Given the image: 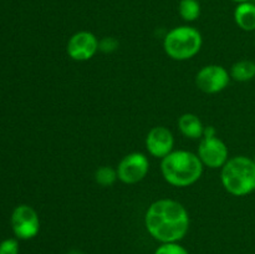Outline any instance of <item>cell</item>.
I'll return each mask as SVG.
<instances>
[{
	"label": "cell",
	"instance_id": "6da1fadb",
	"mask_svg": "<svg viewBox=\"0 0 255 254\" xmlns=\"http://www.w3.org/2000/svg\"><path fill=\"white\" fill-rule=\"evenodd\" d=\"M147 232L161 243H177L189 228V216L183 204L173 199H158L144 216Z\"/></svg>",
	"mask_w": 255,
	"mask_h": 254
},
{
	"label": "cell",
	"instance_id": "7a4b0ae2",
	"mask_svg": "<svg viewBox=\"0 0 255 254\" xmlns=\"http://www.w3.org/2000/svg\"><path fill=\"white\" fill-rule=\"evenodd\" d=\"M161 171L163 178L172 186L188 187L201 178L203 163L198 154L178 149L162 158Z\"/></svg>",
	"mask_w": 255,
	"mask_h": 254
},
{
	"label": "cell",
	"instance_id": "3957f363",
	"mask_svg": "<svg viewBox=\"0 0 255 254\" xmlns=\"http://www.w3.org/2000/svg\"><path fill=\"white\" fill-rule=\"evenodd\" d=\"M221 181L224 189L236 197L255 191V162L247 156L229 158L222 167Z\"/></svg>",
	"mask_w": 255,
	"mask_h": 254
},
{
	"label": "cell",
	"instance_id": "277c9868",
	"mask_svg": "<svg viewBox=\"0 0 255 254\" xmlns=\"http://www.w3.org/2000/svg\"><path fill=\"white\" fill-rule=\"evenodd\" d=\"M203 39L201 32L192 26L172 29L163 40V49L171 59L183 61L196 56L201 50Z\"/></svg>",
	"mask_w": 255,
	"mask_h": 254
},
{
	"label": "cell",
	"instance_id": "5b68a950",
	"mask_svg": "<svg viewBox=\"0 0 255 254\" xmlns=\"http://www.w3.org/2000/svg\"><path fill=\"white\" fill-rule=\"evenodd\" d=\"M228 154V147L217 137L216 128L213 126L206 127L198 147V157L203 166L209 168H222L229 159Z\"/></svg>",
	"mask_w": 255,
	"mask_h": 254
},
{
	"label": "cell",
	"instance_id": "8992f818",
	"mask_svg": "<svg viewBox=\"0 0 255 254\" xmlns=\"http://www.w3.org/2000/svg\"><path fill=\"white\" fill-rule=\"evenodd\" d=\"M149 169V161L146 154L141 152H132L120 161L117 166V176L126 184H134L141 182L147 176Z\"/></svg>",
	"mask_w": 255,
	"mask_h": 254
},
{
	"label": "cell",
	"instance_id": "52a82bcc",
	"mask_svg": "<svg viewBox=\"0 0 255 254\" xmlns=\"http://www.w3.org/2000/svg\"><path fill=\"white\" fill-rule=\"evenodd\" d=\"M11 227L17 238H34L40 229V221L36 211L27 204L17 206L11 214Z\"/></svg>",
	"mask_w": 255,
	"mask_h": 254
},
{
	"label": "cell",
	"instance_id": "ba28073f",
	"mask_svg": "<svg viewBox=\"0 0 255 254\" xmlns=\"http://www.w3.org/2000/svg\"><path fill=\"white\" fill-rule=\"evenodd\" d=\"M231 74L221 65H207L196 76V85L206 94H218L228 86Z\"/></svg>",
	"mask_w": 255,
	"mask_h": 254
},
{
	"label": "cell",
	"instance_id": "9c48e42d",
	"mask_svg": "<svg viewBox=\"0 0 255 254\" xmlns=\"http://www.w3.org/2000/svg\"><path fill=\"white\" fill-rule=\"evenodd\" d=\"M99 50V40L92 32L79 31L67 42V55L75 61H86L94 57Z\"/></svg>",
	"mask_w": 255,
	"mask_h": 254
},
{
	"label": "cell",
	"instance_id": "30bf717a",
	"mask_svg": "<svg viewBox=\"0 0 255 254\" xmlns=\"http://www.w3.org/2000/svg\"><path fill=\"white\" fill-rule=\"evenodd\" d=\"M174 138L172 132L164 126H156L146 137V147L149 153L157 158H164L173 151Z\"/></svg>",
	"mask_w": 255,
	"mask_h": 254
},
{
	"label": "cell",
	"instance_id": "8fae6325",
	"mask_svg": "<svg viewBox=\"0 0 255 254\" xmlns=\"http://www.w3.org/2000/svg\"><path fill=\"white\" fill-rule=\"evenodd\" d=\"M178 128L182 134L188 138H202L206 127L202 124L201 119L194 114H183L178 119Z\"/></svg>",
	"mask_w": 255,
	"mask_h": 254
},
{
	"label": "cell",
	"instance_id": "7c38bea8",
	"mask_svg": "<svg viewBox=\"0 0 255 254\" xmlns=\"http://www.w3.org/2000/svg\"><path fill=\"white\" fill-rule=\"evenodd\" d=\"M236 24L244 31H255V4L241 2L234 10Z\"/></svg>",
	"mask_w": 255,
	"mask_h": 254
},
{
	"label": "cell",
	"instance_id": "4fadbf2b",
	"mask_svg": "<svg viewBox=\"0 0 255 254\" xmlns=\"http://www.w3.org/2000/svg\"><path fill=\"white\" fill-rule=\"evenodd\" d=\"M231 77L238 82L251 81L255 77V62L252 60H241L231 67Z\"/></svg>",
	"mask_w": 255,
	"mask_h": 254
},
{
	"label": "cell",
	"instance_id": "5bb4252c",
	"mask_svg": "<svg viewBox=\"0 0 255 254\" xmlns=\"http://www.w3.org/2000/svg\"><path fill=\"white\" fill-rule=\"evenodd\" d=\"M179 15L186 21H194L201 15V4L198 0H181L178 5Z\"/></svg>",
	"mask_w": 255,
	"mask_h": 254
},
{
	"label": "cell",
	"instance_id": "9a60e30c",
	"mask_svg": "<svg viewBox=\"0 0 255 254\" xmlns=\"http://www.w3.org/2000/svg\"><path fill=\"white\" fill-rule=\"evenodd\" d=\"M117 178H119L117 169H114L110 166H102L97 168L96 172H95V181L102 187L112 186Z\"/></svg>",
	"mask_w": 255,
	"mask_h": 254
},
{
	"label": "cell",
	"instance_id": "2e32d148",
	"mask_svg": "<svg viewBox=\"0 0 255 254\" xmlns=\"http://www.w3.org/2000/svg\"><path fill=\"white\" fill-rule=\"evenodd\" d=\"M154 254H189L184 247L178 243H162Z\"/></svg>",
	"mask_w": 255,
	"mask_h": 254
},
{
	"label": "cell",
	"instance_id": "e0dca14e",
	"mask_svg": "<svg viewBox=\"0 0 255 254\" xmlns=\"http://www.w3.org/2000/svg\"><path fill=\"white\" fill-rule=\"evenodd\" d=\"M0 254H19V243L15 239H5L0 243Z\"/></svg>",
	"mask_w": 255,
	"mask_h": 254
},
{
	"label": "cell",
	"instance_id": "ac0fdd59",
	"mask_svg": "<svg viewBox=\"0 0 255 254\" xmlns=\"http://www.w3.org/2000/svg\"><path fill=\"white\" fill-rule=\"evenodd\" d=\"M119 47V41L115 37H104L99 41V50L104 52H112Z\"/></svg>",
	"mask_w": 255,
	"mask_h": 254
},
{
	"label": "cell",
	"instance_id": "d6986e66",
	"mask_svg": "<svg viewBox=\"0 0 255 254\" xmlns=\"http://www.w3.org/2000/svg\"><path fill=\"white\" fill-rule=\"evenodd\" d=\"M233 1L238 2V4H241V2H248V1H252V0H233Z\"/></svg>",
	"mask_w": 255,
	"mask_h": 254
},
{
	"label": "cell",
	"instance_id": "ffe728a7",
	"mask_svg": "<svg viewBox=\"0 0 255 254\" xmlns=\"http://www.w3.org/2000/svg\"><path fill=\"white\" fill-rule=\"evenodd\" d=\"M67 254H82V253H81V252H79V251H71V252H69Z\"/></svg>",
	"mask_w": 255,
	"mask_h": 254
},
{
	"label": "cell",
	"instance_id": "44dd1931",
	"mask_svg": "<svg viewBox=\"0 0 255 254\" xmlns=\"http://www.w3.org/2000/svg\"><path fill=\"white\" fill-rule=\"evenodd\" d=\"M253 161H254V162H255V156H254V158H253Z\"/></svg>",
	"mask_w": 255,
	"mask_h": 254
}]
</instances>
